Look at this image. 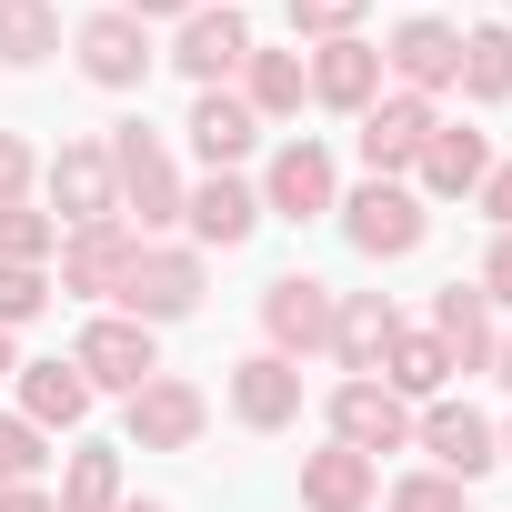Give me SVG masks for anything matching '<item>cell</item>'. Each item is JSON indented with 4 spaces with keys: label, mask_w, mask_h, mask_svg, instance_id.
Masks as SVG:
<instances>
[{
    "label": "cell",
    "mask_w": 512,
    "mask_h": 512,
    "mask_svg": "<svg viewBox=\"0 0 512 512\" xmlns=\"http://www.w3.org/2000/svg\"><path fill=\"white\" fill-rule=\"evenodd\" d=\"M452 71H462V31L452 21H402L392 41H382V81L392 91H452Z\"/></svg>",
    "instance_id": "18"
},
{
    "label": "cell",
    "mask_w": 512,
    "mask_h": 512,
    "mask_svg": "<svg viewBox=\"0 0 512 512\" xmlns=\"http://www.w3.org/2000/svg\"><path fill=\"white\" fill-rule=\"evenodd\" d=\"M61 51V11L51 0H0V71H41Z\"/></svg>",
    "instance_id": "28"
},
{
    "label": "cell",
    "mask_w": 512,
    "mask_h": 512,
    "mask_svg": "<svg viewBox=\"0 0 512 512\" xmlns=\"http://www.w3.org/2000/svg\"><path fill=\"white\" fill-rule=\"evenodd\" d=\"M111 312H131V322H191L201 312V251L191 241H141V262H131V282H121V302Z\"/></svg>",
    "instance_id": "4"
},
{
    "label": "cell",
    "mask_w": 512,
    "mask_h": 512,
    "mask_svg": "<svg viewBox=\"0 0 512 512\" xmlns=\"http://www.w3.org/2000/svg\"><path fill=\"white\" fill-rule=\"evenodd\" d=\"M472 201H482V221H492V231H512V161H492Z\"/></svg>",
    "instance_id": "37"
},
{
    "label": "cell",
    "mask_w": 512,
    "mask_h": 512,
    "mask_svg": "<svg viewBox=\"0 0 512 512\" xmlns=\"http://www.w3.org/2000/svg\"><path fill=\"white\" fill-rule=\"evenodd\" d=\"M422 231H432V211H422L412 181H362V191L342 201V241L362 251V262H412Z\"/></svg>",
    "instance_id": "2"
},
{
    "label": "cell",
    "mask_w": 512,
    "mask_h": 512,
    "mask_svg": "<svg viewBox=\"0 0 512 512\" xmlns=\"http://www.w3.org/2000/svg\"><path fill=\"white\" fill-rule=\"evenodd\" d=\"M502 462H512V422H502Z\"/></svg>",
    "instance_id": "42"
},
{
    "label": "cell",
    "mask_w": 512,
    "mask_h": 512,
    "mask_svg": "<svg viewBox=\"0 0 512 512\" xmlns=\"http://www.w3.org/2000/svg\"><path fill=\"white\" fill-rule=\"evenodd\" d=\"M332 442L382 462V452H412V402L392 382H332Z\"/></svg>",
    "instance_id": "11"
},
{
    "label": "cell",
    "mask_w": 512,
    "mask_h": 512,
    "mask_svg": "<svg viewBox=\"0 0 512 512\" xmlns=\"http://www.w3.org/2000/svg\"><path fill=\"white\" fill-rule=\"evenodd\" d=\"M31 181H41V151H31L21 131H0V211H11V201H31Z\"/></svg>",
    "instance_id": "35"
},
{
    "label": "cell",
    "mask_w": 512,
    "mask_h": 512,
    "mask_svg": "<svg viewBox=\"0 0 512 512\" xmlns=\"http://www.w3.org/2000/svg\"><path fill=\"white\" fill-rule=\"evenodd\" d=\"M181 231H191V251H241L251 231H262V191H251L241 171H201L181 191Z\"/></svg>",
    "instance_id": "13"
},
{
    "label": "cell",
    "mask_w": 512,
    "mask_h": 512,
    "mask_svg": "<svg viewBox=\"0 0 512 512\" xmlns=\"http://www.w3.org/2000/svg\"><path fill=\"white\" fill-rule=\"evenodd\" d=\"M41 462H51V432L21 422V412H0V492H11V482H41Z\"/></svg>",
    "instance_id": "32"
},
{
    "label": "cell",
    "mask_w": 512,
    "mask_h": 512,
    "mask_svg": "<svg viewBox=\"0 0 512 512\" xmlns=\"http://www.w3.org/2000/svg\"><path fill=\"white\" fill-rule=\"evenodd\" d=\"M382 502V462H362V452H302V512H372Z\"/></svg>",
    "instance_id": "22"
},
{
    "label": "cell",
    "mask_w": 512,
    "mask_h": 512,
    "mask_svg": "<svg viewBox=\"0 0 512 512\" xmlns=\"http://www.w3.org/2000/svg\"><path fill=\"white\" fill-rule=\"evenodd\" d=\"M41 191H51V221L81 231V221H121V181H111V141H61L41 161Z\"/></svg>",
    "instance_id": "6"
},
{
    "label": "cell",
    "mask_w": 512,
    "mask_h": 512,
    "mask_svg": "<svg viewBox=\"0 0 512 512\" xmlns=\"http://www.w3.org/2000/svg\"><path fill=\"white\" fill-rule=\"evenodd\" d=\"M372 382H392L402 402H442V392H452V352H442L432 332H402V342L382 352V372H372Z\"/></svg>",
    "instance_id": "27"
},
{
    "label": "cell",
    "mask_w": 512,
    "mask_h": 512,
    "mask_svg": "<svg viewBox=\"0 0 512 512\" xmlns=\"http://www.w3.org/2000/svg\"><path fill=\"white\" fill-rule=\"evenodd\" d=\"M482 171H492V141H482V131H462V121H432V141H422L412 181H422L432 201H472V191H482Z\"/></svg>",
    "instance_id": "20"
},
{
    "label": "cell",
    "mask_w": 512,
    "mask_h": 512,
    "mask_svg": "<svg viewBox=\"0 0 512 512\" xmlns=\"http://www.w3.org/2000/svg\"><path fill=\"white\" fill-rule=\"evenodd\" d=\"M51 292H71V302H121V282H131V262H141V231L131 221H81V231H61V251H51Z\"/></svg>",
    "instance_id": "3"
},
{
    "label": "cell",
    "mask_w": 512,
    "mask_h": 512,
    "mask_svg": "<svg viewBox=\"0 0 512 512\" xmlns=\"http://www.w3.org/2000/svg\"><path fill=\"white\" fill-rule=\"evenodd\" d=\"M111 181H121V221L151 241V231H171L181 221V171H171V151H161V131H141V121H121L111 131Z\"/></svg>",
    "instance_id": "1"
},
{
    "label": "cell",
    "mask_w": 512,
    "mask_h": 512,
    "mask_svg": "<svg viewBox=\"0 0 512 512\" xmlns=\"http://www.w3.org/2000/svg\"><path fill=\"white\" fill-rule=\"evenodd\" d=\"M171 61H181V81H191V91H231V81H241V61H251V21L231 11V0H221V11H191V21H181V41H171Z\"/></svg>",
    "instance_id": "15"
},
{
    "label": "cell",
    "mask_w": 512,
    "mask_h": 512,
    "mask_svg": "<svg viewBox=\"0 0 512 512\" xmlns=\"http://www.w3.org/2000/svg\"><path fill=\"white\" fill-rule=\"evenodd\" d=\"M241 101H251V121H292V111L312 101L302 51H262V41H251V61H241Z\"/></svg>",
    "instance_id": "25"
},
{
    "label": "cell",
    "mask_w": 512,
    "mask_h": 512,
    "mask_svg": "<svg viewBox=\"0 0 512 512\" xmlns=\"http://www.w3.org/2000/svg\"><path fill=\"white\" fill-rule=\"evenodd\" d=\"M11 382H21V422H41V432H81V422H91L81 362H21Z\"/></svg>",
    "instance_id": "23"
},
{
    "label": "cell",
    "mask_w": 512,
    "mask_h": 512,
    "mask_svg": "<svg viewBox=\"0 0 512 512\" xmlns=\"http://www.w3.org/2000/svg\"><path fill=\"white\" fill-rule=\"evenodd\" d=\"M432 342L452 352V372H492V302H482V282H442L432 292Z\"/></svg>",
    "instance_id": "21"
},
{
    "label": "cell",
    "mask_w": 512,
    "mask_h": 512,
    "mask_svg": "<svg viewBox=\"0 0 512 512\" xmlns=\"http://www.w3.org/2000/svg\"><path fill=\"white\" fill-rule=\"evenodd\" d=\"M332 312H342V292H332V282H312V272L262 282V352H282V362L332 352Z\"/></svg>",
    "instance_id": "5"
},
{
    "label": "cell",
    "mask_w": 512,
    "mask_h": 512,
    "mask_svg": "<svg viewBox=\"0 0 512 512\" xmlns=\"http://www.w3.org/2000/svg\"><path fill=\"white\" fill-rule=\"evenodd\" d=\"M432 121H442V111H432L422 91H382V101L362 111V141H352V151H362V171H372V181H402V171L422 161Z\"/></svg>",
    "instance_id": "14"
},
{
    "label": "cell",
    "mask_w": 512,
    "mask_h": 512,
    "mask_svg": "<svg viewBox=\"0 0 512 512\" xmlns=\"http://www.w3.org/2000/svg\"><path fill=\"white\" fill-rule=\"evenodd\" d=\"M472 502V482H452V472H402L392 482V512H462Z\"/></svg>",
    "instance_id": "34"
},
{
    "label": "cell",
    "mask_w": 512,
    "mask_h": 512,
    "mask_svg": "<svg viewBox=\"0 0 512 512\" xmlns=\"http://www.w3.org/2000/svg\"><path fill=\"white\" fill-rule=\"evenodd\" d=\"M71 362H81V382H91V392H121V402H131V392L161 372V332H151V322H131V312H101V322L71 342Z\"/></svg>",
    "instance_id": "7"
},
{
    "label": "cell",
    "mask_w": 512,
    "mask_h": 512,
    "mask_svg": "<svg viewBox=\"0 0 512 512\" xmlns=\"http://www.w3.org/2000/svg\"><path fill=\"white\" fill-rule=\"evenodd\" d=\"M51 312V262H0V332Z\"/></svg>",
    "instance_id": "30"
},
{
    "label": "cell",
    "mask_w": 512,
    "mask_h": 512,
    "mask_svg": "<svg viewBox=\"0 0 512 512\" xmlns=\"http://www.w3.org/2000/svg\"><path fill=\"white\" fill-rule=\"evenodd\" d=\"M231 422L241 432H292L302 422V362H282V352L231 362Z\"/></svg>",
    "instance_id": "17"
},
{
    "label": "cell",
    "mask_w": 512,
    "mask_h": 512,
    "mask_svg": "<svg viewBox=\"0 0 512 512\" xmlns=\"http://www.w3.org/2000/svg\"><path fill=\"white\" fill-rule=\"evenodd\" d=\"M0 512H61V502H51L41 482H11V492H0Z\"/></svg>",
    "instance_id": "39"
},
{
    "label": "cell",
    "mask_w": 512,
    "mask_h": 512,
    "mask_svg": "<svg viewBox=\"0 0 512 512\" xmlns=\"http://www.w3.org/2000/svg\"><path fill=\"white\" fill-rule=\"evenodd\" d=\"M121 512H161V502H121Z\"/></svg>",
    "instance_id": "43"
},
{
    "label": "cell",
    "mask_w": 512,
    "mask_h": 512,
    "mask_svg": "<svg viewBox=\"0 0 512 512\" xmlns=\"http://www.w3.org/2000/svg\"><path fill=\"white\" fill-rule=\"evenodd\" d=\"M452 91H462L472 111L512 101V31H502V21H472V31H462V71H452Z\"/></svg>",
    "instance_id": "26"
},
{
    "label": "cell",
    "mask_w": 512,
    "mask_h": 512,
    "mask_svg": "<svg viewBox=\"0 0 512 512\" xmlns=\"http://www.w3.org/2000/svg\"><path fill=\"white\" fill-rule=\"evenodd\" d=\"M181 131H191V151H201L211 171H231V161H251V141H262V121H251V101H241V91H201Z\"/></svg>",
    "instance_id": "24"
},
{
    "label": "cell",
    "mask_w": 512,
    "mask_h": 512,
    "mask_svg": "<svg viewBox=\"0 0 512 512\" xmlns=\"http://www.w3.org/2000/svg\"><path fill=\"white\" fill-rule=\"evenodd\" d=\"M392 342H402V312H392V292H342V312H332V362H342L352 382H372Z\"/></svg>",
    "instance_id": "19"
},
{
    "label": "cell",
    "mask_w": 512,
    "mask_h": 512,
    "mask_svg": "<svg viewBox=\"0 0 512 512\" xmlns=\"http://www.w3.org/2000/svg\"><path fill=\"white\" fill-rule=\"evenodd\" d=\"M201 422H211V402H201V382H181V372H151V382L121 402L131 452H191V442H201Z\"/></svg>",
    "instance_id": "9"
},
{
    "label": "cell",
    "mask_w": 512,
    "mask_h": 512,
    "mask_svg": "<svg viewBox=\"0 0 512 512\" xmlns=\"http://www.w3.org/2000/svg\"><path fill=\"white\" fill-rule=\"evenodd\" d=\"M121 11H131V21L151 31V21H191V11H201V0H121Z\"/></svg>",
    "instance_id": "38"
},
{
    "label": "cell",
    "mask_w": 512,
    "mask_h": 512,
    "mask_svg": "<svg viewBox=\"0 0 512 512\" xmlns=\"http://www.w3.org/2000/svg\"><path fill=\"white\" fill-rule=\"evenodd\" d=\"M131 492H121V452L111 442H91V452H71V472H61V512H121Z\"/></svg>",
    "instance_id": "29"
},
{
    "label": "cell",
    "mask_w": 512,
    "mask_h": 512,
    "mask_svg": "<svg viewBox=\"0 0 512 512\" xmlns=\"http://www.w3.org/2000/svg\"><path fill=\"white\" fill-rule=\"evenodd\" d=\"M412 442H422V452H432V472H452V482H482V472L502 462V432H492L472 402H452V392L412 412Z\"/></svg>",
    "instance_id": "12"
},
{
    "label": "cell",
    "mask_w": 512,
    "mask_h": 512,
    "mask_svg": "<svg viewBox=\"0 0 512 512\" xmlns=\"http://www.w3.org/2000/svg\"><path fill=\"white\" fill-rule=\"evenodd\" d=\"M302 71H312V101H322V111H352V121L392 91V81H382V41H362V31H352V41L302 51Z\"/></svg>",
    "instance_id": "16"
},
{
    "label": "cell",
    "mask_w": 512,
    "mask_h": 512,
    "mask_svg": "<svg viewBox=\"0 0 512 512\" xmlns=\"http://www.w3.org/2000/svg\"><path fill=\"white\" fill-rule=\"evenodd\" d=\"M372 0H292V41H352Z\"/></svg>",
    "instance_id": "33"
},
{
    "label": "cell",
    "mask_w": 512,
    "mask_h": 512,
    "mask_svg": "<svg viewBox=\"0 0 512 512\" xmlns=\"http://www.w3.org/2000/svg\"><path fill=\"white\" fill-rule=\"evenodd\" d=\"M482 302H512V231H492V251H482Z\"/></svg>",
    "instance_id": "36"
},
{
    "label": "cell",
    "mask_w": 512,
    "mask_h": 512,
    "mask_svg": "<svg viewBox=\"0 0 512 512\" xmlns=\"http://www.w3.org/2000/svg\"><path fill=\"white\" fill-rule=\"evenodd\" d=\"M11 372H21V352H11V332H0V382H11Z\"/></svg>",
    "instance_id": "41"
},
{
    "label": "cell",
    "mask_w": 512,
    "mask_h": 512,
    "mask_svg": "<svg viewBox=\"0 0 512 512\" xmlns=\"http://www.w3.org/2000/svg\"><path fill=\"white\" fill-rule=\"evenodd\" d=\"M71 51H81V81H91V91H141V81H151V61H161V51H151V31L121 11V0H111V11H91V21L71 31Z\"/></svg>",
    "instance_id": "10"
},
{
    "label": "cell",
    "mask_w": 512,
    "mask_h": 512,
    "mask_svg": "<svg viewBox=\"0 0 512 512\" xmlns=\"http://www.w3.org/2000/svg\"><path fill=\"white\" fill-rule=\"evenodd\" d=\"M251 191H262V221H322V211H342V171H332L322 141H282Z\"/></svg>",
    "instance_id": "8"
},
{
    "label": "cell",
    "mask_w": 512,
    "mask_h": 512,
    "mask_svg": "<svg viewBox=\"0 0 512 512\" xmlns=\"http://www.w3.org/2000/svg\"><path fill=\"white\" fill-rule=\"evenodd\" d=\"M51 251H61V221L51 211H31V201L0 211V262H51Z\"/></svg>",
    "instance_id": "31"
},
{
    "label": "cell",
    "mask_w": 512,
    "mask_h": 512,
    "mask_svg": "<svg viewBox=\"0 0 512 512\" xmlns=\"http://www.w3.org/2000/svg\"><path fill=\"white\" fill-rule=\"evenodd\" d=\"M492 382H502V392H512V332H502V342H492Z\"/></svg>",
    "instance_id": "40"
}]
</instances>
